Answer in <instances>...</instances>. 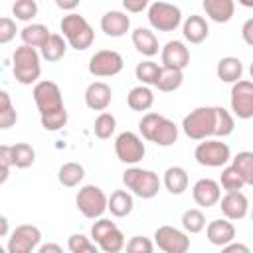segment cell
<instances>
[{"label": "cell", "mask_w": 253, "mask_h": 253, "mask_svg": "<svg viewBox=\"0 0 253 253\" xmlns=\"http://www.w3.org/2000/svg\"><path fill=\"white\" fill-rule=\"evenodd\" d=\"M241 38H243V42H245L247 45L253 47V18H249V20L241 26Z\"/></svg>", "instance_id": "cell-48"}, {"label": "cell", "mask_w": 253, "mask_h": 253, "mask_svg": "<svg viewBox=\"0 0 253 253\" xmlns=\"http://www.w3.org/2000/svg\"><path fill=\"white\" fill-rule=\"evenodd\" d=\"M125 67V59L119 51L115 49H99L91 55L89 59V73L93 77H113L117 73H121Z\"/></svg>", "instance_id": "cell-11"}, {"label": "cell", "mask_w": 253, "mask_h": 253, "mask_svg": "<svg viewBox=\"0 0 253 253\" xmlns=\"http://www.w3.org/2000/svg\"><path fill=\"white\" fill-rule=\"evenodd\" d=\"M192 198L202 208H213L221 200V186L211 178H200L192 186Z\"/></svg>", "instance_id": "cell-15"}, {"label": "cell", "mask_w": 253, "mask_h": 253, "mask_svg": "<svg viewBox=\"0 0 253 253\" xmlns=\"http://www.w3.org/2000/svg\"><path fill=\"white\" fill-rule=\"evenodd\" d=\"M67 249L71 253H97L99 245L91 237H87L83 233H73L67 239Z\"/></svg>", "instance_id": "cell-41"}, {"label": "cell", "mask_w": 253, "mask_h": 253, "mask_svg": "<svg viewBox=\"0 0 253 253\" xmlns=\"http://www.w3.org/2000/svg\"><path fill=\"white\" fill-rule=\"evenodd\" d=\"M206 235L208 241L215 247H223L229 241L235 239V225L231 223V219L223 217V219H213L206 225Z\"/></svg>", "instance_id": "cell-20"}, {"label": "cell", "mask_w": 253, "mask_h": 253, "mask_svg": "<svg viewBox=\"0 0 253 253\" xmlns=\"http://www.w3.org/2000/svg\"><path fill=\"white\" fill-rule=\"evenodd\" d=\"M132 192L130 190H115L109 196V211L115 217H126L132 208H134V200H132Z\"/></svg>", "instance_id": "cell-27"}, {"label": "cell", "mask_w": 253, "mask_h": 253, "mask_svg": "<svg viewBox=\"0 0 253 253\" xmlns=\"http://www.w3.org/2000/svg\"><path fill=\"white\" fill-rule=\"evenodd\" d=\"M40 241H42L40 227L32 223H22L10 233L6 249L8 253H32V251H38Z\"/></svg>", "instance_id": "cell-13"}, {"label": "cell", "mask_w": 253, "mask_h": 253, "mask_svg": "<svg viewBox=\"0 0 253 253\" xmlns=\"http://www.w3.org/2000/svg\"><path fill=\"white\" fill-rule=\"evenodd\" d=\"M59 28H61L63 38L67 40V43H69L73 49L85 51L87 47L93 45L95 32H93L91 24H89L83 16H79V14H75V12H69L67 16L61 18Z\"/></svg>", "instance_id": "cell-4"}, {"label": "cell", "mask_w": 253, "mask_h": 253, "mask_svg": "<svg viewBox=\"0 0 253 253\" xmlns=\"http://www.w3.org/2000/svg\"><path fill=\"white\" fill-rule=\"evenodd\" d=\"M148 22L156 32H174L182 24V10L176 4L156 0L148 6Z\"/></svg>", "instance_id": "cell-9"}, {"label": "cell", "mask_w": 253, "mask_h": 253, "mask_svg": "<svg viewBox=\"0 0 253 253\" xmlns=\"http://www.w3.org/2000/svg\"><path fill=\"white\" fill-rule=\"evenodd\" d=\"M12 166H14V164H12V156H10V146H8V144H2V146H0V168H2L0 184H6Z\"/></svg>", "instance_id": "cell-46"}, {"label": "cell", "mask_w": 253, "mask_h": 253, "mask_svg": "<svg viewBox=\"0 0 253 253\" xmlns=\"http://www.w3.org/2000/svg\"><path fill=\"white\" fill-rule=\"evenodd\" d=\"M231 164L239 170V174L243 176L245 184H247V186H253V152H251V150L237 152V154L231 158Z\"/></svg>", "instance_id": "cell-35"}, {"label": "cell", "mask_w": 253, "mask_h": 253, "mask_svg": "<svg viewBox=\"0 0 253 253\" xmlns=\"http://www.w3.org/2000/svg\"><path fill=\"white\" fill-rule=\"evenodd\" d=\"M75 204L77 210L89 217V219H97L103 217V213L109 210V196L95 184H87L83 188H79L77 196H75Z\"/></svg>", "instance_id": "cell-8"}, {"label": "cell", "mask_w": 253, "mask_h": 253, "mask_svg": "<svg viewBox=\"0 0 253 253\" xmlns=\"http://www.w3.org/2000/svg\"><path fill=\"white\" fill-rule=\"evenodd\" d=\"M138 132L144 140L156 146H172L178 140V126L160 113H144L138 121Z\"/></svg>", "instance_id": "cell-2"}, {"label": "cell", "mask_w": 253, "mask_h": 253, "mask_svg": "<svg viewBox=\"0 0 253 253\" xmlns=\"http://www.w3.org/2000/svg\"><path fill=\"white\" fill-rule=\"evenodd\" d=\"M221 249H223V253H235V251L249 253V247H247V245H243V243H233V241H229V243H227V245H223Z\"/></svg>", "instance_id": "cell-49"}, {"label": "cell", "mask_w": 253, "mask_h": 253, "mask_svg": "<svg viewBox=\"0 0 253 253\" xmlns=\"http://www.w3.org/2000/svg\"><path fill=\"white\" fill-rule=\"evenodd\" d=\"M67 51V40L63 38V34H51L47 38V42L40 47V53H42V59L45 61H59Z\"/></svg>", "instance_id": "cell-28"}, {"label": "cell", "mask_w": 253, "mask_h": 253, "mask_svg": "<svg viewBox=\"0 0 253 253\" xmlns=\"http://www.w3.org/2000/svg\"><path fill=\"white\" fill-rule=\"evenodd\" d=\"M219 186H221L225 192H237V190H241V188L245 186V180H243V176L239 174V170H237L233 164H229V166H225V168L221 170Z\"/></svg>", "instance_id": "cell-37"}, {"label": "cell", "mask_w": 253, "mask_h": 253, "mask_svg": "<svg viewBox=\"0 0 253 253\" xmlns=\"http://www.w3.org/2000/svg\"><path fill=\"white\" fill-rule=\"evenodd\" d=\"M229 105L237 119H253V79H239L231 85Z\"/></svg>", "instance_id": "cell-12"}, {"label": "cell", "mask_w": 253, "mask_h": 253, "mask_svg": "<svg viewBox=\"0 0 253 253\" xmlns=\"http://www.w3.org/2000/svg\"><path fill=\"white\" fill-rule=\"evenodd\" d=\"M117 130V119L113 113H107V111H101V115L95 119V125H93V132L97 138L101 140H107L115 134Z\"/></svg>", "instance_id": "cell-33"}, {"label": "cell", "mask_w": 253, "mask_h": 253, "mask_svg": "<svg viewBox=\"0 0 253 253\" xmlns=\"http://www.w3.org/2000/svg\"><path fill=\"white\" fill-rule=\"evenodd\" d=\"M113 101V91L105 81H93L85 89V105L91 111H107Z\"/></svg>", "instance_id": "cell-18"}, {"label": "cell", "mask_w": 253, "mask_h": 253, "mask_svg": "<svg viewBox=\"0 0 253 253\" xmlns=\"http://www.w3.org/2000/svg\"><path fill=\"white\" fill-rule=\"evenodd\" d=\"M249 75H251V79H253V61H251V65H249Z\"/></svg>", "instance_id": "cell-54"}, {"label": "cell", "mask_w": 253, "mask_h": 253, "mask_svg": "<svg viewBox=\"0 0 253 253\" xmlns=\"http://www.w3.org/2000/svg\"><path fill=\"white\" fill-rule=\"evenodd\" d=\"M206 16L217 24H227L235 14V0H202Z\"/></svg>", "instance_id": "cell-21"}, {"label": "cell", "mask_w": 253, "mask_h": 253, "mask_svg": "<svg viewBox=\"0 0 253 253\" xmlns=\"http://www.w3.org/2000/svg\"><path fill=\"white\" fill-rule=\"evenodd\" d=\"M150 6V0H123V8L130 14H138Z\"/></svg>", "instance_id": "cell-47"}, {"label": "cell", "mask_w": 253, "mask_h": 253, "mask_svg": "<svg viewBox=\"0 0 253 253\" xmlns=\"http://www.w3.org/2000/svg\"><path fill=\"white\" fill-rule=\"evenodd\" d=\"M115 154L121 162L125 164H138L144 154H146V146L142 142V136L132 132V130H125L115 138Z\"/></svg>", "instance_id": "cell-10"}, {"label": "cell", "mask_w": 253, "mask_h": 253, "mask_svg": "<svg viewBox=\"0 0 253 253\" xmlns=\"http://www.w3.org/2000/svg\"><path fill=\"white\" fill-rule=\"evenodd\" d=\"M12 14L20 22H30L38 16V4L36 0H16L12 4Z\"/></svg>", "instance_id": "cell-42"}, {"label": "cell", "mask_w": 253, "mask_h": 253, "mask_svg": "<svg viewBox=\"0 0 253 253\" xmlns=\"http://www.w3.org/2000/svg\"><path fill=\"white\" fill-rule=\"evenodd\" d=\"M184 81V69H176V67H166L162 65L160 69V75H158V81H156V89L162 91V93H172L176 89H180Z\"/></svg>", "instance_id": "cell-29"}, {"label": "cell", "mask_w": 253, "mask_h": 253, "mask_svg": "<svg viewBox=\"0 0 253 253\" xmlns=\"http://www.w3.org/2000/svg\"><path fill=\"white\" fill-rule=\"evenodd\" d=\"M40 61H42V53L38 51V47H32L26 43L16 47V51L12 55V73H14L16 81L22 85L38 83V79L42 75Z\"/></svg>", "instance_id": "cell-3"}, {"label": "cell", "mask_w": 253, "mask_h": 253, "mask_svg": "<svg viewBox=\"0 0 253 253\" xmlns=\"http://www.w3.org/2000/svg\"><path fill=\"white\" fill-rule=\"evenodd\" d=\"M215 75L217 79H221L223 83H235L241 79L243 75V63L239 57H233V55H225L217 61L215 65Z\"/></svg>", "instance_id": "cell-24"}, {"label": "cell", "mask_w": 253, "mask_h": 253, "mask_svg": "<svg viewBox=\"0 0 253 253\" xmlns=\"http://www.w3.org/2000/svg\"><path fill=\"white\" fill-rule=\"evenodd\" d=\"M130 40H132V45L136 47V51L142 53V55H146V57L156 55L158 49H160L156 34H154L152 30H148V28H136V30L132 32Z\"/></svg>", "instance_id": "cell-23"}, {"label": "cell", "mask_w": 253, "mask_h": 253, "mask_svg": "<svg viewBox=\"0 0 253 253\" xmlns=\"http://www.w3.org/2000/svg\"><path fill=\"white\" fill-rule=\"evenodd\" d=\"M162 184H164V188H166L172 196H180V194H184V192L188 190V184H190L188 172H186L182 166H170V168H166V172H164Z\"/></svg>", "instance_id": "cell-25"}, {"label": "cell", "mask_w": 253, "mask_h": 253, "mask_svg": "<svg viewBox=\"0 0 253 253\" xmlns=\"http://www.w3.org/2000/svg\"><path fill=\"white\" fill-rule=\"evenodd\" d=\"M10 156H12V164L16 168H30L36 162V150L32 144L28 142H16L10 146Z\"/></svg>", "instance_id": "cell-32"}, {"label": "cell", "mask_w": 253, "mask_h": 253, "mask_svg": "<svg viewBox=\"0 0 253 253\" xmlns=\"http://www.w3.org/2000/svg\"><path fill=\"white\" fill-rule=\"evenodd\" d=\"M51 36V32L47 30V26L43 24H28L26 28L20 30V38L26 45H32V47H42L47 38Z\"/></svg>", "instance_id": "cell-31"}, {"label": "cell", "mask_w": 253, "mask_h": 253, "mask_svg": "<svg viewBox=\"0 0 253 253\" xmlns=\"http://www.w3.org/2000/svg\"><path fill=\"white\" fill-rule=\"evenodd\" d=\"M0 235L2 237L8 235V217L6 215H0Z\"/></svg>", "instance_id": "cell-52"}, {"label": "cell", "mask_w": 253, "mask_h": 253, "mask_svg": "<svg viewBox=\"0 0 253 253\" xmlns=\"http://www.w3.org/2000/svg\"><path fill=\"white\" fill-rule=\"evenodd\" d=\"M194 158L200 166H208V168H221L231 160V148L221 142L219 138L211 136V138H204L196 150H194Z\"/></svg>", "instance_id": "cell-7"}, {"label": "cell", "mask_w": 253, "mask_h": 253, "mask_svg": "<svg viewBox=\"0 0 253 253\" xmlns=\"http://www.w3.org/2000/svg\"><path fill=\"white\" fill-rule=\"evenodd\" d=\"M125 249L128 253H152L154 251V243L148 239V237H142V235H134L126 241Z\"/></svg>", "instance_id": "cell-43"}, {"label": "cell", "mask_w": 253, "mask_h": 253, "mask_svg": "<svg viewBox=\"0 0 253 253\" xmlns=\"http://www.w3.org/2000/svg\"><path fill=\"white\" fill-rule=\"evenodd\" d=\"M182 227L186 233H200L206 227V215L198 208H190L182 213Z\"/></svg>", "instance_id": "cell-38"}, {"label": "cell", "mask_w": 253, "mask_h": 253, "mask_svg": "<svg viewBox=\"0 0 253 253\" xmlns=\"http://www.w3.org/2000/svg\"><path fill=\"white\" fill-rule=\"evenodd\" d=\"M160 57H162V65L166 67H176V69H186L190 63V49L186 47L184 42L180 40H170L164 43V47L160 49Z\"/></svg>", "instance_id": "cell-17"}, {"label": "cell", "mask_w": 253, "mask_h": 253, "mask_svg": "<svg viewBox=\"0 0 253 253\" xmlns=\"http://www.w3.org/2000/svg\"><path fill=\"white\" fill-rule=\"evenodd\" d=\"M101 30L109 38H123L130 30V18L126 16V12L109 10L101 18Z\"/></svg>", "instance_id": "cell-19"}, {"label": "cell", "mask_w": 253, "mask_h": 253, "mask_svg": "<svg viewBox=\"0 0 253 253\" xmlns=\"http://www.w3.org/2000/svg\"><path fill=\"white\" fill-rule=\"evenodd\" d=\"M81 0H55V6L59 10H65V12H73L77 6H79Z\"/></svg>", "instance_id": "cell-50"}, {"label": "cell", "mask_w": 253, "mask_h": 253, "mask_svg": "<svg viewBox=\"0 0 253 253\" xmlns=\"http://www.w3.org/2000/svg\"><path fill=\"white\" fill-rule=\"evenodd\" d=\"M241 6H245V8H253V0H237Z\"/></svg>", "instance_id": "cell-53"}, {"label": "cell", "mask_w": 253, "mask_h": 253, "mask_svg": "<svg viewBox=\"0 0 253 253\" xmlns=\"http://www.w3.org/2000/svg\"><path fill=\"white\" fill-rule=\"evenodd\" d=\"M16 22L8 16H4L0 20V43H10L16 38Z\"/></svg>", "instance_id": "cell-45"}, {"label": "cell", "mask_w": 253, "mask_h": 253, "mask_svg": "<svg viewBox=\"0 0 253 253\" xmlns=\"http://www.w3.org/2000/svg\"><path fill=\"white\" fill-rule=\"evenodd\" d=\"M126 103H128V107L132 109V111H136V113H142V111H148L152 105H154V93H152V89L148 87V85H136V87H132L130 91H128V95H126Z\"/></svg>", "instance_id": "cell-26"}, {"label": "cell", "mask_w": 253, "mask_h": 253, "mask_svg": "<svg viewBox=\"0 0 253 253\" xmlns=\"http://www.w3.org/2000/svg\"><path fill=\"white\" fill-rule=\"evenodd\" d=\"M18 121L16 109L12 105V99L8 95V91H0V128H10L14 126Z\"/></svg>", "instance_id": "cell-40"}, {"label": "cell", "mask_w": 253, "mask_h": 253, "mask_svg": "<svg viewBox=\"0 0 253 253\" xmlns=\"http://www.w3.org/2000/svg\"><path fill=\"white\" fill-rule=\"evenodd\" d=\"M182 130L192 140L215 136V107H196L182 121Z\"/></svg>", "instance_id": "cell-5"}, {"label": "cell", "mask_w": 253, "mask_h": 253, "mask_svg": "<svg viewBox=\"0 0 253 253\" xmlns=\"http://www.w3.org/2000/svg\"><path fill=\"white\" fill-rule=\"evenodd\" d=\"M85 178V168L79 162H65L57 170V180L65 188H75Z\"/></svg>", "instance_id": "cell-30"}, {"label": "cell", "mask_w": 253, "mask_h": 253, "mask_svg": "<svg viewBox=\"0 0 253 253\" xmlns=\"http://www.w3.org/2000/svg\"><path fill=\"white\" fill-rule=\"evenodd\" d=\"M219 208H221L223 217H227L231 221H237V219H243L249 213V200L241 190L225 192V196L219 200Z\"/></svg>", "instance_id": "cell-16"}, {"label": "cell", "mask_w": 253, "mask_h": 253, "mask_svg": "<svg viewBox=\"0 0 253 253\" xmlns=\"http://www.w3.org/2000/svg\"><path fill=\"white\" fill-rule=\"evenodd\" d=\"M123 184L136 198L150 200V198H154L158 194L162 182H160L156 172L144 170V168H138V166H130V168H126L123 172Z\"/></svg>", "instance_id": "cell-6"}, {"label": "cell", "mask_w": 253, "mask_h": 253, "mask_svg": "<svg viewBox=\"0 0 253 253\" xmlns=\"http://www.w3.org/2000/svg\"><path fill=\"white\" fill-rule=\"evenodd\" d=\"M182 34H184L186 42H190V43H202L208 38V34H210V26H208V22H206L204 16L192 14V16H188L182 22Z\"/></svg>", "instance_id": "cell-22"}, {"label": "cell", "mask_w": 253, "mask_h": 253, "mask_svg": "<svg viewBox=\"0 0 253 253\" xmlns=\"http://www.w3.org/2000/svg\"><path fill=\"white\" fill-rule=\"evenodd\" d=\"M251 219H253V210H251Z\"/></svg>", "instance_id": "cell-55"}, {"label": "cell", "mask_w": 253, "mask_h": 253, "mask_svg": "<svg viewBox=\"0 0 253 253\" xmlns=\"http://www.w3.org/2000/svg\"><path fill=\"white\" fill-rule=\"evenodd\" d=\"M34 101L40 113L42 126L49 132H55L67 125V111L63 105L61 89L53 81H38L34 85Z\"/></svg>", "instance_id": "cell-1"}, {"label": "cell", "mask_w": 253, "mask_h": 253, "mask_svg": "<svg viewBox=\"0 0 253 253\" xmlns=\"http://www.w3.org/2000/svg\"><path fill=\"white\" fill-rule=\"evenodd\" d=\"M160 65L158 63H154L152 59H146V61H140L136 67H134V75H136V79L142 83V85H156V81H158V75H160Z\"/></svg>", "instance_id": "cell-34"}, {"label": "cell", "mask_w": 253, "mask_h": 253, "mask_svg": "<svg viewBox=\"0 0 253 253\" xmlns=\"http://www.w3.org/2000/svg\"><path fill=\"white\" fill-rule=\"evenodd\" d=\"M154 245L164 253H186L190 249V237L186 231L172 225H160L154 231Z\"/></svg>", "instance_id": "cell-14"}, {"label": "cell", "mask_w": 253, "mask_h": 253, "mask_svg": "<svg viewBox=\"0 0 253 253\" xmlns=\"http://www.w3.org/2000/svg\"><path fill=\"white\" fill-rule=\"evenodd\" d=\"M61 251L63 249L57 243H43V245L38 247V253H61Z\"/></svg>", "instance_id": "cell-51"}, {"label": "cell", "mask_w": 253, "mask_h": 253, "mask_svg": "<svg viewBox=\"0 0 253 253\" xmlns=\"http://www.w3.org/2000/svg\"><path fill=\"white\" fill-rule=\"evenodd\" d=\"M113 227H117L115 221H111V219H107V217H97V221L91 225V239H93L95 243H99Z\"/></svg>", "instance_id": "cell-44"}, {"label": "cell", "mask_w": 253, "mask_h": 253, "mask_svg": "<svg viewBox=\"0 0 253 253\" xmlns=\"http://www.w3.org/2000/svg\"><path fill=\"white\" fill-rule=\"evenodd\" d=\"M97 245H99V249L105 251V253H119V251L125 249L126 239H125V233H123L119 227H113Z\"/></svg>", "instance_id": "cell-39"}, {"label": "cell", "mask_w": 253, "mask_h": 253, "mask_svg": "<svg viewBox=\"0 0 253 253\" xmlns=\"http://www.w3.org/2000/svg\"><path fill=\"white\" fill-rule=\"evenodd\" d=\"M235 128V121H233V113H229L223 107H215V138H225L233 132Z\"/></svg>", "instance_id": "cell-36"}]
</instances>
